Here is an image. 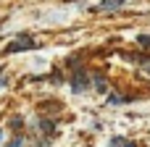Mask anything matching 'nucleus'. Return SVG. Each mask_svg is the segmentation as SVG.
<instances>
[{
	"instance_id": "obj_1",
	"label": "nucleus",
	"mask_w": 150,
	"mask_h": 147,
	"mask_svg": "<svg viewBox=\"0 0 150 147\" xmlns=\"http://www.w3.org/2000/svg\"><path fill=\"white\" fill-rule=\"evenodd\" d=\"M29 47H34V42H32L26 34H21L16 42H11V45H8V53H21V50H29Z\"/></svg>"
},
{
	"instance_id": "obj_2",
	"label": "nucleus",
	"mask_w": 150,
	"mask_h": 147,
	"mask_svg": "<svg viewBox=\"0 0 150 147\" xmlns=\"http://www.w3.org/2000/svg\"><path fill=\"white\" fill-rule=\"evenodd\" d=\"M84 84H87L84 71H76V76H74V82H71V89H74V92H82V89H84Z\"/></svg>"
},
{
	"instance_id": "obj_3",
	"label": "nucleus",
	"mask_w": 150,
	"mask_h": 147,
	"mask_svg": "<svg viewBox=\"0 0 150 147\" xmlns=\"http://www.w3.org/2000/svg\"><path fill=\"white\" fill-rule=\"evenodd\" d=\"M108 147H137V145H134V142H127L124 137H113V139H111V145H108Z\"/></svg>"
},
{
	"instance_id": "obj_4",
	"label": "nucleus",
	"mask_w": 150,
	"mask_h": 147,
	"mask_svg": "<svg viewBox=\"0 0 150 147\" xmlns=\"http://www.w3.org/2000/svg\"><path fill=\"white\" fill-rule=\"evenodd\" d=\"M121 3H124V0H105V3H100L98 8H100V11H113V8H119Z\"/></svg>"
},
{
	"instance_id": "obj_5",
	"label": "nucleus",
	"mask_w": 150,
	"mask_h": 147,
	"mask_svg": "<svg viewBox=\"0 0 150 147\" xmlns=\"http://www.w3.org/2000/svg\"><path fill=\"white\" fill-rule=\"evenodd\" d=\"M21 145H24V137L18 134V137H13V139H11V142H8L5 147H21Z\"/></svg>"
},
{
	"instance_id": "obj_6",
	"label": "nucleus",
	"mask_w": 150,
	"mask_h": 147,
	"mask_svg": "<svg viewBox=\"0 0 150 147\" xmlns=\"http://www.w3.org/2000/svg\"><path fill=\"white\" fill-rule=\"evenodd\" d=\"M140 42L142 45H150V37H140Z\"/></svg>"
},
{
	"instance_id": "obj_7",
	"label": "nucleus",
	"mask_w": 150,
	"mask_h": 147,
	"mask_svg": "<svg viewBox=\"0 0 150 147\" xmlns=\"http://www.w3.org/2000/svg\"><path fill=\"white\" fill-rule=\"evenodd\" d=\"M5 84H8V82H5V76H0V87H5Z\"/></svg>"
}]
</instances>
